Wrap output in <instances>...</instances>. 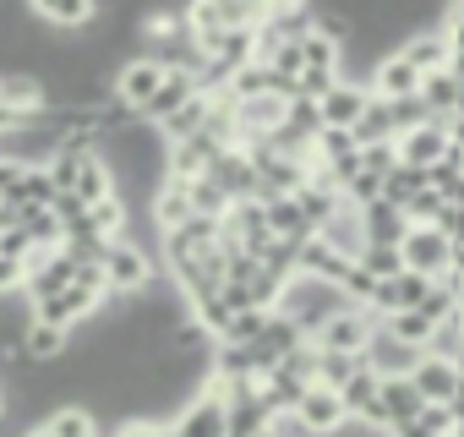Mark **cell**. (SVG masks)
<instances>
[{"mask_svg": "<svg viewBox=\"0 0 464 437\" xmlns=\"http://www.w3.org/2000/svg\"><path fill=\"white\" fill-rule=\"evenodd\" d=\"M279 317H290L306 339H317L339 312H350V296L339 290V285H328V279H317V274H295L290 285H285V296H279V306H274Z\"/></svg>", "mask_w": 464, "mask_h": 437, "instance_id": "cell-1", "label": "cell"}, {"mask_svg": "<svg viewBox=\"0 0 464 437\" xmlns=\"http://www.w3.org/2000/svg\"><path fill=\"white\" fill-rule=\"evenodd\" d=\"M23 437H55V432H50V426H28Z\"/></svg>", "mask_w": 464, "mask_h": 437, "instance_id": "cell-38", "label": "cell"}, {"mask_svg": "<svg viewBox=\"0 0 464 437\" xmlns=\"http://www.w3.org/2000/svg\"><path fill=\"white\" fill-rule=\"evenodd\" d=\"M44 426H50L55 437H99V421H93L82 404H66V410H55Z\"/></svg>", "mask_w": 464, "mask_h": 437, "instance_id": "cell-30", "label": "cell"}, {"mask_svg": "<svg viewBox=\"0 0 464 437\" xmlns=\"http://www.w3.org/2000/svg\"><path fill=\"white\" fill-rule=\"evenodd\" d=\"M317 437H334L339 426H350V415H344V399L334 393V388H323V383H312L306 388V399H301V410H295Z\"/></svg>", "mask_w": 464, "mask_h": 437, "instance_id": "cell-12", "label": "cell"}, {"mask_svg": "<svg viewBox=\"0 0 464 437\" xmlns=\"http://www.w3.org/2000/svg\"><path fill=\"white\" fill-rule=\"evenodd\" d=\"M0 421H6V383H0Z\"/></svg>", "mask_w": 464, "mask_h": 437, "instance_id": "cell-39", "label": "cell"}, {"mask_svg": "<svg viewBox=\"0 0 464 437\" xmlns=\"http://www.w3.org/2000/svg\"><path fill=\"white\" fill-rule=\"evenodd\" d=\"M257 345H263V350H268V355H274V361H285V355H295V350H306V345H312V339H306V334H301V328H295V323H290V317H279V312H274V317H268V328H263V339H257Z\"/></svg>", "mask_w": 464, "mask_h": 437, "instance_id": "cell-25", "label": "cell"}, {"mask_svg": "<svg viewBox=\"0 0 464 437\" xmlns=\"http://www.w3.org/2000/svg\"><path fill=\"white\" fill-rule=\"evenodd\" d=\"M257 437H274V432H257Z\"/></svg>", "mask_w": 464, "mask_h": 437, "instance_id": "cell-40", "label": "cell"}, {"mask_svg": "<svg viewBox=\"0 0 464 437\" xmlns=\"http://www.w3.org/2000/svg\"><path fill=\"white\" fill-rule=\"evenodd\" d=\"M312 148H317V159H323V164H334V159H344V153H355V137H350V131H339V126H323Z\"/></svg>", "mask_w": 464, "mask_h": 437, "instance_id": "cell-33", "label": "cell"}, {"mask_svg": "<svg viewBox=\"0 0 464 437\" xmlns=\"http://www.w3.org/2000/svg\"><path fill=\"white\" fill-rule=\"evenodd\" d=\"M366 104H372V93H366L361 83H344V77H339V88H334V93H328L317 110H323V126H339V131H350V126L361 121V110H366Z\"/></svg>", "mask_w": 464, "mask_h": 437, "instance_id": "cell-15", "label": "cell"}, {"mask_svg": "<svg viewBox=\"0 0 464 437\" xmlns=\"http://www.w3.org/2000/svg\"><path fill=\"white\" fill-rule=\"evenodd\" d=\"M453 437H464V426H459V432H453Z\"/></svg>", "mask_w": 464, "mask_h": 437, "instance_id": "cell-41", "label": "cell"}, {"mask_svg": "<svg viewBox=\"0 0 464 437\" xmlns=\"http://www.w3.org/2000/svg\"><path fill=\"white\" fill-rule=\"evenodd\" d=\"M399 257L410 274H426V279H442L448 263H453V241L437 230V225H410L404 241H399Z\"/></svg>", "mask_w": 464, "mask_h": 437, "instance_id": "cell-2", "label": "cell"}, {"mask_svg": "<svg viewBox=\"0 0 464 437\" xmlns=\"http://www.w3.org/2000/svg\"><path fill=\"white\" fill-rule=\"evenodd\" d=\"M426 121H431V110H426V99H420V93L393 99V126H399V137H404V131H415V126H426Z\"/></svg>", "mask_w": 464, "mask_h": 437, "instance_id": "cell-32", "label": "cell"}, {"mask_svg": "<svg viewBox=\"0 0 464 437\" xmlns=\"http://www.w3.org/2000/svg\"><path fill=\"white\" fill-rule=\"evenodd\" d=\"M448 121H426V126H415V131H404L393 148H399V164L404 170H437L442 164V153H448Z\"/></svg>", "mask_w": 464, "mask_h": 437, "instance_id": "cell-4", "label": "cell"}, {"mask_svg": "<svg viewBox=\"0 0 464 437\" xmlns=\"http://www.w3.org/2000/svg\"><path fill=\"white\" fill-rule=\"evenodd\" d=\"M415 426H420L426 437H453V432H459L453 415H448V404H426V410L415 415Z\"/></svg>", "mask_w": 464, "mask_h": 437, "instance_id": "cell-34", "label": "cell"}, {"mask_svg": "<svg viewBox=\"0 0 464 437\" xmlns=\"http://www.w3.org/2000/svg\"><path fill=\"white\" fill-rule=\"evenodd\" d=\"M268 230H274V241H290V247H306L317 230L306 225V213L295 208V197H274L268 202Z\"/></svg>", "mask_w": 464, "mask_h": 437, "instance_id": "cell-21", "label": "cell"}, {"mask_svg": "<svg viewBox=\"0 0 464 437\" xmlns=\"http://www.w3.org/2000/svg\"><path fill=\"white\" fill-rule=\"evenodd\" d=\"M420 191H431V170H404V164H393L388 180H382V197H388L393 208H404V202L420 197Z\"/></svg>", "mask_w": 464, "mask_h": 437, "instance_id": "cell-26", "label": "cell"}, {"mask_svg": "<svg viewBox=\"0 0 464 437\" xmlns=\"http://www.w3.org/2000/svg\"><path fill=\"white\" fill-rule=\"evenodd\" d=\"M317 241H323V247H334L339 257L361 263V257H366V225H361V208H350V202H344V208L328 218V225L317 230Z\"/></svg>", "mask_w": 464, "mask_h": 437, "instance_id": "cell-10", "label": "cell"}, {"mask_svg": "<svg viewBox=\"0 0 464 437\" xmlns=\"http://www.w3.org/2000/svg\"><path fill=\"white\" fill-rule=\"evenodd\" d=\"M186 218H197L191 213V191L180 186V180H164V191L148 202V225L159 230V236H169V230H180Z\"/></svg>", "mask_w": 464, "mask_h": 437, "instance_id": "cell-14", "label": "cell"}, {"mask_svg": "<svg viewBox=\"0 0 464 437\" xmlns=\"http://www.w3.org/2000/svg\"><path fill=\"white\" fill-rule=\"evenodd\" d=\"M393 50H399L420 77H431V72H448V66H453V44H448L442 23H437V28H415V34H410L404 44H393Z\"/></svg>", "mask_w": 464, "mask_h": 437, "instance_id": "cell-6", "label": "cell"}, {"mask_svg": "<svg viewBox=\"0 0 464 437\" xmlns=\"http://www.w3.org/2000/svg\"><path fill=\"white\" fill-rule=\"evenodd\" d=\"M312 350H317V345H312ZM361 366H366L361 355H344V350H317V383H323V388H334V393H339V388H344Z\"/></svg>", "mask_w": 464, "mask_h": 437, "instance_id": "cell-27", "label": "cell"}, {"mask_svg": "<svg viewBox=\"0 0 464 437\" xmlns=\"http://www.w3.org/2000/svg\"><path fill=\"white\" fill-rule=\"evenodd\" d=\"M420 355H426V350H410V345H399L388 328H377V334H372V345L361 350L366 372H377V377H410V372L420 366Z\"/></svg>", "mask_w": 464, "mask_h": 437, "instance_id": "cell-7", "label": "cell"}, {"mask_svg": "<svg viewBox=\"0 0 464 437\" xmlns=\"http://www.w3.org/2000/svg\"><path fill=\"white\" fill-rule=\"evenodd\" d=\"M459 377H464V366L459 361H442V355H420V366L410 372V383L420 388L426 404H448L453 388H459Z\"/></svg>", "mask_w": 464, "mask_h": 437, "instance_id": "cell-11", "label": "cell"}, {"mask_svg": "<svg viewBox=\"0 0 464 437\" xmlns=\"http://www.w3.org/2000/svg\"><path fill=\"white\" fill-rule=\"evenodd\" d=\"M0 77H6V72H0Z\"/></svg>", "mask_w": 464, "mask_h": 437, "instance_id": "cell-42", "label": "cell"}, {"mask_svg": "<svg viewBox=\"0 0 464 437\" xmlns=\"http://www.w3.org/2000/svg\"><path fill=\"white\" fill-rule=\"evenodd\" d=\"M366 93H377V99H410V93H420V72L399 55V50H388L377 66H372V77H366Z\"/></svg>", "mask_w": 464, "mask_h": 437, "instance_id": "cell-8", "label": "cell"}, {"mask_svg": "<svg viewBox=\"0 0 464 437\" xmlns=\"http://www.w3.org/2000/svg\"><path fill=\"white\" fill-rule=\"evenodd\" d=\"M55 197H61V191H55V180H50V170H44V164H28V170L17 175V186L6 191V202H12V208H39V213H50V208H55Z\"/></svg>", "mask_w": 464, "mask_h": 437, "instance_id": "cell-19", "label": "cell"}, {"mask_svg": "<svg viewBox=\"0 0 464 437\" xmlns=\"http://www.w3.org/2000/svg\"><path fill=\"white\" fill-rule=\"evenodd\" d=\"M197 93H202V83H197L191 72H164V83H159V93H153V104H148V110H142L137 121L159 131V126H164V121H169L175 110H186V104H191Z\"/></svg>", "mask_w": 464, "mask_h": 437, "instance_id": "cell-9", "label": "cell"}, {"mask_svg": "<svg viewBox=\"0 0 464 437\" xmlns=\"http://www.w3.org/2000/svg\"><path fill=\"white\" fill-rule=\"evenodd\" d=\"M169 437H229V410L218 393H197L175 421H169Z\"/></svg>", "mask_w": 464, "mask_h": 437, "instance_id": "cell-5", "label": "cell"}, {"mask_svg": "<svg viewBox=\"0 0 464 437\" xmlns=\"http://www.w3.org/2000/svg\"><path fill=\"white\" fill-rule=\"evenodd\" d=\"M66 350H72V334H66V328L28 323V334H23V355H28L34 366H55V361H66Z\"/></svg>", "mask_w": 464, "mask_h": 437, "instance_id": "cell-20", "label": "cell"}, {"mask_svg": "<svg viewBox=\"0 0 464 437\" xmlns=\"http://www.w3.org/2000/svg\"><path fill=\"white\" fill-rule=\"evenodd\" d=\"M355 148H382V142H399V126H393V104L372 93V104L361 110V121L350 126Z\"/></svg>", "mask_w": 464, "mask_h": 437, "instance_id": "cell-16", "label": "cell"}, {"mask_svg": "<svg viewBox=\"0 0 464 437\" xmlns=\"http://www.w3.org/2000/svg\"><path fill=\"white\" fill-rule=\"evenodd\" d=\"M361 225H366V247H399L404 230H410V218H404V208H393L388 197H377V202L361 208Z\"/></svg>", "mask_w": 464, "mask_h": 437, "instance_id": "cell-13", "label": "cell"}, {"mask_svg": "<svg viewBox=\"0 0 464 437\" xmlns=\"http://www.w3.org/2000/svg\"><path fill=\"white\" fill-rule=\"evenodd\" d=\"M66 197H77L82 208H99L104 197H115V180H110V170H104V159H99V153L82 164V175H77V186H72Z\"/></svg>", "mask_w": 464, "mask_h": 437, "instance_id": "cell-24", "label": "cell"}, {"mask_svg": "<svg viewBox=\"0 0 464 437\" xmlns=\"http://www.w3.org/2000/svg\"><path fill=\"white\" fill-rule=\"evenodd\" d=\"M350 268H355V263H350V257H339L334 247H323L317 236L301 247V274H317V279H328V285H344V274H350Z\"/></svg>", "mask_w": 464, "mask_h": 437, "instance_id": "cell-23", "label": "cell"}, {"mask_svg": "<svg viewBox=\"0 0 464 437\" xmlns=\"http://www.w3.org/2000/svg\"><path fill=\"white\" fill-rule=\"evenodd\" d=\"M295 208L306 213V225H312V230H323L328 218L344 208V197H334V191H323V186H312V180H306V186L295 191Z\"/></svg>", "mask_w": 464, "mask_h": 437, "instance_id": "cell-28", "label": "cell"}, {"mask_svg": "<svg viewBox=\"0 0 464 437\" xmlns=\"http://www.w3.org/2000/svg\"><path fill=\"white\" fill-rule=\"evenodd\" d=\"M159 83H164V72L148 61V55H131V61H121V72H115V83H110V93L126 104V110H148L153 104V93H159Z\"/></svg>", "mask_w": 464, "mask_h": 437, "instance_id": "cell-3", "label": "cell"}, {"mask_svg": "<svg viewBox=\"0 0 464 437\" xmlns=\"http://www.w3.org/2000/svg\"><path fill=\"white\" fill-rule=\"evenodd\" d=\"M268 432H274V437H317L301 415H274V426H268Z\"/></svg>", "mask_w": 464, "mask_h": 437, "instance_id": "cell-35", "label": "cell"}, {"mask_svg": "<svg viewBox=\"0 0 464 437\" xmlns=\"http://www.w3.org/2000/svg\"><path fill=\"white\" fill-rule=\"evenodd\" d=\"M382 328H388V334H393L399 345H410V350H426V345H431V328H437V323H431L426 312H393V317H388Z\"/></svg>", "mask_w": 464, "mask_h": 437, "instance_id": "cell-29", "label": "cell"}, {"mask_svg": "<svg viewBox=\"0 0 464 437\" xmlns=\"http://www.w3.org/2000/svg\"><path fill=\"white\" fill-rule=\"evenodd\" d=\"M448 137H453V148H459V153H464V115H459V121H453V126H448Z\"/></svg>", "mask_w": 464, "mask_h": 437, "instance_id": "cell-37", "label": "cell"}, {"mask_svg": "<svg viewBox=\"0 0 464 437\" xmlns=\"http://www.w3.org/2000/svg\"><path fill=\"white\" fill-rule=\"evenodd\" d=\"M420 99H426V110H431V121H459L464 115V88L453 83V72H431V77H420Z\"/></svg>", "mask_w": 464, "mask_h": 437, "instance_id": "cell-17", "label": "cell"}, {"mask_svg": "<svg viewBox=\"0 0 464 437\" xmlns=\"http://www.w3.org/2000/svg\"><path fill=\"white\" fill-rule=\"evenodd\" d=\"M382 410H388V432H393V426L415 421L426 410V399H420V388L410 377H382Z\"/></svg>", "mask_w": 464, "mask_h": 437, "instance_id": "cell-22", "label": "cell"}, {"mask_svg": "<svg viewBox=\"0 0 464 437\" xmlns=\"http://www.w3.org/2000/svg\"><path fill=\"white\" fill-rule=\"evenodd\" d=\"M361 268H366V274L382 285V279H399V274H404V257H399V247H366Z\"/></svg>", "mask_w": 464, "mask_h": 437, "instance_id": "cell-31", "label": "cell"}, {"mask_svg": "<svg viewBox=\"0 0 464 437\" xmlns=\"http://www.w3.org/2000/svg\"><path fill=\"white\" fill-rule=\"evenodd\" d=\"M39 28H93L99 23V6H88V0H39V6H28Z\"/></svg>", "mask_w": 464, "mask_h": 437, "instance_id": "cell-18", "label": "cell"}, {"mask_svg": "<svg viewBox=\"0 0 464 437\" xmlns=\"http://www.w3.org/2000/svg\"><path fill=\"white\" fill-rule=\"evenodd\" d=\"M448 415H453V426H464V377H459V388H453V399H448Z\"/></svg>", "mask_w": 464, "mask_h": 437, "instance_id": "cell-36", "label": "cell"}]
</instances>
